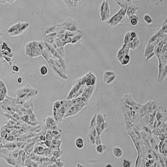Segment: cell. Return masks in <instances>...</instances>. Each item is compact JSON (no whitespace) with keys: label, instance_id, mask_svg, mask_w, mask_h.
Wrapping results in <instances>:
<instances>
[{"label":"cell","instance_id":"cell-1","mask_svg":"<svg viewBox=\"0 0 167 167\" xmlns=\"http://www.w3.org/2000/svg\"><path fill=\"white\" fill-rule=\"evenodd\" d=\"M25 54L31 58H36L42 55L45 49V43L39 41H31L25 46Z\"/></svg>","mask_w":167,"mask_h":167},{"label":"cell","instance_id":"cell-2","mask_svg":"<svg viewBox=\"0 0 167 167\" xmlns=\"http://www.w3.org/2000/svg\"><path fill=\"white\" fill-rule=\"evenodd\" d=\"M29 25L26 22H18L10 26L7 30V33L10 36L16 37L25 33L29 28Z\"/></svg>","mask_w":167,"mask_h":167},{"label":"cell","instance_id":"cell-3","mask_svg":"<svg viewBox=\"0 0 167 167\" xmlns=\"http://www.w3.org/2000/svg\"><path fill=\"white\" fill-rule=\"evenodd\" d=\"M126 10H127V8L121 6V9L108 21V25L111 27H115L119 25L122 22L126 15Z\"/></svg>","mask_w":167,"mask_h":167},{"label":"cell","instance_id":"cell-4","mask_svg":"<svg viewBox=\"0 0 167 167\" xmlns=\"http://www.w3.org/2000/svg\"><path fill=\"white\" fill-rule=\"evenodd\" d=\"M100 19L102 22H106L110 20V6L108 1L103 0L100 7Z\"/></svg>","mask_w":167,"mask_h":167},{"label":"cell","instance_id":"cell-5","mask_svg":"<svg viewBox=\"0 0 167 167\" xmlns=\"http://www.w3.org/2000/svg\"><path fill=\"white\" fill-rule=\"evenodd\" d=\"M116 79V74L113 71L107 70L103 73V82L106 84H110Z\"/></svg>","mask_w":167,"mask_h":167},{"label":"cell","instance_id":"cell-6","mask_svg":"<svg viewBox=\"0 0 167 167\" xmlns=\"http://www.w3.org/2000/svg\"><path fill=\"white\" fill-rule=\"evenodd\" d=\"M130 48L128 47V45L123 44V46L118 50V53L117 55V59L119 62L121 61V59L124 57L126 55L129 54V52H130Z\"/></svg>","mask_w":167,"mask_h":167},{"label":"cell","instance_id":"cell-7","mask_svg":"<svg viewBox=\"0 0 167 167\" xmlns=\"http://www.w3.org/2000/svg\"><path fill=\"white\" fill-rule=\"evenodd\" d=\"M97 81L96 76L92 72H90L86 74V81H85V85L88 87H92L95 85Z\"/></svg>","mask_w":167,"mask_h":167},{"label":"cell","instance_id":"cell-8","mask_svg":"<svg viewBox=\"0 0 167 167\" xmlns=\"http://www.w3.org/2000/svg\"><path fill=\"white\" fill-rule=\"evenodd\" d=\"M112 153H113L114 157H115L117 159H120V158H122L123 155H124V152L121 147L116 146H114L112 149Z\"/></svg>","mask_w":167,"mask_h":167},{"label":"cell","instance_id":"cell-9","mask_svg":"<svg viewBox=\"0 0 167 167\" xmlns=\"http://www.w3.org/2000/svg\"><path fill=\"white\" fill-rule=\"evenodd\" d=\"M6 95H7V89L6 85L3 81H0V97H1V102L4 101Z\"/></svg>","mask_w":167,"mask_h":167},{"label":"cell","instance_id":"cell-10","mask_svg":"<svg viewBox=\"0 0 167 167\" xmlns=\"http://www.w3.org/2000/svg\"><path fill=\"white\" fill-rule=\"evenodd\" d=\"M139 40L138 38H134L132 42H130L129 43H128L127 45L128 46V47L130 48V49L132 50H135V49H137L139 46Z\"/></svg>","mask_w":167,"mask_h":167},{"label":"cell","instance_id":"cell-11","mask_svg":"<svg viewBox=\"0 0 167 167\" xmlns=\"http://www.w3.org/2000/svg\"><path fill=\"white\" fill-rule=\"evenodd\" d=\"M75 144L77 149L78 150H82L84 148V142L83 138H78L75 139Z\"/></svg>","mask_w":167,"mask_h":167},{"label":"cell","instance_id":"cell-12","mask_svg":"<svg viewBox=\"0 0 167 167\" xmlns=\"http://www.w3.org/2000/svg\"><path fill=\"white\" fill-rule=\"evenodd\" d=\"M153 51H154V45L153 44H150L149 43L148 45L146 46V47L145 51V57H146L149 55H150L151 53H153Z\"/></svg>","mask_w":167,"mask_h":167},{"label":"cell","instance_id":"cell-13","mask_svg":"<svg viewBox=\"0 0 167 167\" xmlns=\"http://www.w3.org/2000/svg\"><path fill=\"white\" fill-rule=\"evenodd\" d=\"M137 11V8H133V7H132V6H129L128 8H127V10H126V15H127L129 18H130L132 16L135 15Z\"/></svg>","mask_w":167,"mask_h":167},{"label":"cell","instance_id":"cell-14","mask_svg":"<svg viewBox=\"0 0 167 167\" xmlns=\"http://www.w3.org/2000/svg\"><path fill=\"white\" fill-rule=\"evenodd\" d=\"M130 60H131L130 56V55L129 54H127V55H126L124 57L121 59V61H120V63L121 65H123V66H125V65H127L130 62Z\"/></svg>","mask_w":167,"mask_h":167},{"label":"cell","instance_id":"cell-15","mask_svg":"<svg viewBox=\"0 0 167 167\" xmlns=\"http://www.w3.org/2000/svg\"><path fill=\"white\" fill-rule=\"evenodd\" d=\"M133 38L131 37V35H130V31H128V32H126L125 33V37H124V44H126V45H127L128 43H129L130 42H132V41L133 40Z\"/></svg>","mask_w":167,"mask_h":167},{"label":"cell","instance_id":"cell-16","mask_svg":"<svg viewBox=\"0 0 167 167\" xmlns=\"http://www.w3.org/2000/svg\"><path fill=\"white\" fill-rule=\"evenodd\" d=\"M143 20H144L145 23L147 25H151L153 22V20L152 17H151L150 15L148 13H146L143 16Z\"/></svg>","mask_w":167,"mask_h":167},{"label":"cell","instance_id":"cell-17","mask_svg":"<svg viewBox=\"0 0 167 167\" xmlns=\"http://www.w3.org/2000/svg\"><path fill=\"white\" fill-rule=\"evenodd\" d=\"M130 24L132 26H136L138 24V22H139V18H138V17L136 15L132 16H131V17L130 18Z\"/></svg>","mask_w":167,"mask_h":167},{"label":"cell","instance_id":"cell-18","mask_svg":"<svg viewBox=\"0 0 167 167\" xmlns=\"http://www.w3.org/2000/svg\"><path fill=\"white\" fill-rule=\"evenodd\" d=\"M1 50H6V51L12 53L11 48H9L8 44L6 42H3V40L1 41Z\"/></svg>","mask_w":167,"mask_h":167},{"label":"cell","instance_id":"cell-19","mask_svg":"<svg viewBox=\"0 0 167 167\" xmlns=\"http://www.w3.org/2000/svg\"><path fill=\"white\" fill-rule=\"evenodd\" d=\"M106 147L105 145H103V144H98L97 147H96V151L99 154H102L104 152V151L106 150Z\"/></svg>","mask_w":167,"mask_h":167},{"label":"cell","instance_id":"cell-20","mask_svg":"<svg viewBox=\"0 0 167 167\" xmlns=\"http://www.w3.org/2000/svg\"><path fill=\"white\" fill-rule=\"evenodd\" d=\"M40 73L42 76H47L48 73V69L47 67L45 65H43L40 67Z\"/></svg>","mask_w":167,"mask_h":167},{"label":"cell","instance_id":"cell-21","mask_svg":"<svg viewBox=\"0 0 167 167\" xmlns=\"http://www.w3.org/2000/svg\"><path fill=\"white\" fill-rule=\"evenodd\" d=\"M132 161L128 159H123L122 161L123 167H132Z\"/></svg>","mask_w":167,"mask_h":167},{"label":"cell","instance_id":"cell-22","mask_svg":"<svg viewBox=\"0 0 167 167\" xmlns=\"http://www.w3.org/2000/svg\"><path fill=\"white\" fill-rule=\"evenodd\" d=\"M1 53L3 55L7 56V57H9L11 58L14 57V54L11 52H9L8 51H6V50H1Z\"/></svg>","mask_w":167,"mask_h":167},{"label":"cell","instance_id":"cell-23","mask_svg":"<svg viewBox=\"0 0 167 167\" xmlns=\"http://www.w3.org/2000/svg\"><path fill=\"white\" fill-rule=\"evenodd\" d=\"M1 58H3V59H5V61L6 62H8L9 65H12V58L9 57H7V56L3 55H1Z\"/></svg>","mask_w":167,"mask_h":167},{"label":"cell","instance_id":"cell-24","mask_svg":"<svg viewBox=\"0 0 167 167\" xmlns=\"http://www.w3.org/2000/svg\"><path fill=\"white\" fill-rule=\"evenodd\" d=\"M12 70L14 72L17 73L20 71V68L18 67V66H17V65H13L12 66Z\"/></svg>","mask_w":167,"mask_h":167},{"label":"cell","instance_id":"cell-25","mask_svg":"<svg viewBox=\"0 0 167 167\" xmlns=\"http://www.w3.org/2000/svg\"><path fill=\"white\" fill-rule=\"evenodd\" d=\"M16 0H1V3H13Z\"/></svg>","mask_w":167,"mask_h":167},{"label":"cell","instance_id":"cell-26","mask_svg":"<svg viewBox=\"0 0 167 167\" xmlns=\"http://www.w3.org/2000/svg\"><path fill=\"white\" fill-rule=\"evenodd\" d=\"M130 35L131 37H132L133 38H136L138 37H137V33L136 32H135V31H130Z\"/></svg>","mask_w":167,"mask_h":167},{"label":"cell","instance_id":"cell-27","mask_svg":"<svg viewBox=\"0 0 167 167\" xmlns=\"http://www.w3.org/2000/svg\"><path fill=\"white\" fill-rule=\"evenodd\" d=\"M154 54H155V53L153 52V53H151L150 55H149L148 56H147V57H146V62H148V61H150V59L151 58L153 57V55H154Z\"/></svg>","mask_w":167,"mask_h":167},{"label":"cell","instance_id":"cell-28","mask_svg":"<svg viewBox=\"0 0 167 167\" xmlns=\"http://www.w3.org/2000/svg\"><path fill=\"white\" fill-rule=\"evenodd\" d=\"M17 82H18V84H21L22 82H23V79H22V77H20L18 78V79H17Z\"/></svg>","mask_w":167,"mask_h":167},{"label":"cell","instance_id":"cell-29","mask_svg":"<svg viewBox=\"0 0 167 167\" xmlns=\"http://www.w3.org/2000/svg\"><path fill=\"white\" fill-rule=\"evenodd\" d=\"M113 167V165H111V164H107V165H105V167Z\"/></svg>","mask_w":167,"mask_h":167}]
</instances>
